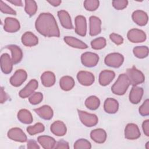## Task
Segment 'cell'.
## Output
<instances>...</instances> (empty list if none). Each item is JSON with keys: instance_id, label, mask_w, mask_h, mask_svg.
<instances>
[{"instance_id": "47", "label": "cell", "mask_w": 149, "mask_h": 149, "mask_svg": "<svg viewBox=\"0 0 149 149\" xmlns=\"http://www.w3.org/2000/svg\"><path fill=\"white\" fill-rule=\"evenodd\" d=\"M8 98H9V97H8V94L5 93L3 87H1V91H0V102H1V103L3 104L5 102H6L8 100Z\"/></svg>"}, {"instance_id": "30", "label": "cell", "mask_w": 149, "mask_h": 149, "mask_svg": "<svg viewBox=\"0 0 149 149\" xmlns=\"http://www.w3.org/2000/svg\"><path fill=\"white\" fill-rule=\"evenodd\" d=\"M75 82L73 77L69 76H65L61 77L59 80V86L62 90L64 91H69L74 86Z\"/></svg>"}, {"instance_id": "40", "label": "cell", "mask_w": 149, "mask_h": 149, "mask_svg": "<svg viewBox=\"0 0 149 149\" xmlns=\"http://www.w3.org/2000/svg\"><path fill=\"white\" fill-rule=\"evenodd\" d=\"M0 10L3 13L16 15V12L12 8L4 3L2 1H0Z\"/></svg>"}, {"instance_id": "41", "label": "cell", "mask_w": 149, "mask_h": 149, "mask_svg": "<svg viewBox=\"0 0 149 149\" xmlns=\"http://www.w3.org/2000/svg\"><path fill=\"white\" fill-rule=\"evenodd\" d=\"M139 113L141 116H148L149 115V100L147 99L139 109Z\"/></svg>"}, {"instance_id": "25", "label": "cell", "mask_w": 149, "mask_h": 149, "mask_svg": "<svg viewBox=\"0 0 149 149\" xmlns=\"http://www.w3.org/2000/svg\"><path fill=\"white\" fill-rule=\"evenodd\" d=\"M107 133L106 132L101 128L95 129L92 130L90 133L91 139L97 143H103L107 139Z\"/></svg>"}, {"instance_id": "50", "label": "cell", "mask_w": 149, "mask_h": 149, "mask_svg": "<svg viewBox=\"0 0 149 149\" xmlns=\"http://www.w3.org/2000/svg\"><path fill=\"white\" fill-rule=\"evenodd\" d=\"M148 143H149V142H147V143H146V148H147V149H149V146H148Z\"/></svg>"}, {"instance_id": "9", "label": "cell", "mask_w": 149, "mask_h": 149, "mask_svg": "<svg viewBox=\"0 0 149 149\" xmlns=\"http://www.w3.org/2000/svg\"><path fill=\"white\" fill-rule=\"evenodd\" d=\"M8 138L10 139L20 143L27 141V138L24 132L19 127H13L10 129L7 133Z\"/></svg>"}, {"instance_id": "23", "label": "cell", "mask_w": 149, "mask_h": 149, "mask_svg": "<svg viewBox=\"0 0 149 149\" xmlns=\"http://www.w3.org/2000/svg\"><path fill=\"white\" fill-rule=\"evenodd\" d=\"M5 48L10 51L12 54V60L13 64H17L22 61L23 58V52L19 47L11 44L6 46Z\"/></svg>"}, {"instance_id": "20", "label": "cell", "mask_w": 149, "mask_h": 149, "mask_svg": "<svg viewBox=\"0 0 149 149\" xmlns=\"http://www.w3.org/2000/svg\"><path fill=\"white\" fill-rule=\"evenodd\" d=\"M143 95V89L137 86L132 87L130 94L129 100L133 104H137L140 102Z\"/></svg>"}, {"instance_id": "26", "label": "cell", "mask_w": 149, "mask_h": 149, "mask_svg": "<svg viewBox=\"0 0 149 149\" xmlns=\"http://www.w3.org/2000/svg\"><path fill=\"white\" fill-rule=\"evenodd\" d=\"M104 109L108 113H115L119 109V103L115 99L108 98L104 102Z\"/></svg>"}, {"instance_id": "27", "label": "cell", "mask_w": 149, "mask_h": 149, "mask_svg": "<svg viewBox=\"0 0 149 149\" xmlns=\"http://www.w3.org/2000/svg\"><path fill=\"white\" fill-rule=\"evenodd\" d=\"M37 141L44 149L55 148L56 143L53 137L49 136H40L37 138Z\"/></svg>"}, {"instance_id": "49", "label": "cell", "mask_w": 149, "mask_h": 149, "mask_svg": "<svg viewBox=\"0 0 149 149\" xmlns=\"http://www.w3.org/2000/svg\"><path fill=\"white\" fill-rule=\"evenodd\" d=\"M47 1L53 6H58L61 3V0H51V1Z\"/></svg>"}, {"instance_id": "31", "label": "cell", "mask_w": 149, "mask_h": 149, "mask_svg": "<svg viewBox=\"0 0 149 149\" xmlns=\"http://www.w3.org/2000/svg\"><path fill=\"white\" fill-rule=\"evenodd\" d=\"M18 120L24 124H30L33 122V118L31 112L26 109H20L17 115Z\"/></svg>"}, {"instance_id": "6", "label": "cell", "mask_w": 149, "mask_h": 149, "mask_svg": "<svg viewBox=\"0 0 149 149\" xmlns=\"http://www.w3.org/2000/svg\"><path fill=\"white\" fill-rule=\"evenodd\" d=\"M99 61V56L93 52H86L81 55V63L88 68L95 66Z\"/></svg>"}, {"instance_id": "1", "label": "cell", "mask_w": 149, "mask_h": 149, "mask_svg": "<svg viewBox=\"0 0 149 149\" xmlns=\"http://www.w3.org/2000/svg\"><path fill=\"white\" fill-rule=\"evenodd\" d=\"M37 31L47 37L60 36V31L54 16L50 13H41L35 22Z\"/></svg>"}, {"instance_id": "18", "label": "cell", "mask_w": 149, "mask_h": 149, "mask_svg": "<svg viewBox=\"0 0 149 149\" xmlns=\"http://www.w3.org/2000/svg\"><path fill=\"white\" fill-rule=\"evenodd\" d=\"M58 16L59 17L61 25L66 29H73V26L72 23L71 17L69 13L65 10H61L58 12Z\"/></svg>"}, {"instance_id": "29", "label": "cell", "mask_w": 149, "mask_h": 149, "mask_svg": "<svg viewBox=\"0 0 149 149\" xmlns=\"http://www.w3.org/2000/svg\"><path fill=\"white\" fill-rule=\"evenodd\" d=\"M41 80L42 85L46 87L52 86L56 81L55 74L50 71L44 72L41 76Z\"/></svg>"}, {"instance_id": "36", "label": "cell", "mask_w": 149, "mask_h": 149, "mask_svg": "<svg viewBox=\"0 0 149 149\" xmlns=\"http://www.w3.org/2000/svg\"><path fill=\"white\" fill-rule=\"evenodd\" d=\"M107 44V41L105 38L104 37H98L97 38L91 42V46L93 49L99 50L104 48Z\"/></svg>"}, {"instance_id": "34", "label": "cell", "mask_w": 149, "mask_h": 149, "mask_svg": "<svg viewBox=\"0 0 149 149\" xmlns=\"http://www.w3.org/2000/svg\"><path fill=\"white\" fill-rule=\"evenodd\" d=\"M148 48L147 46H137L133 50L134 56L140 59L146 58L148 55Z\"/></svg>"}, {"instance_id": "11", "label": "cell", "mask_w": 149, "mask_h": 149, "mask_svg": "<svg viewBox=\"0 0 149 149\" xmlns=\"http://www.w3.org/2000/svg\"><path fill=\"white\" fill-rule=\"evenodd\" d=\"M141 133L137 125L128 123L125 129V137L129 140H136L140 137Z\"/></svg>"}, {"instance_id": "39", "label": "cell", "mask_w": 149, "mask_h": 149, "mask_svg": "<svg viewBox=\"0 0 149 149\" xmlns=\"http://www.w3.org/2000/svg\"><path fill=\"white\" fill-rule=\"evenodd\" d=\"M43 99V95L40 92H36L32 94L29 98V101L32 105H37L40 104Z\"/></svg>"}, {"instance_id": "4", "label": "cell", "mask_w": 149, "mask_h": 149, "mask_svg": "<svg viewBox=\"0 0 149 149\" xmlns=\"http://www.w3.org/2000/svg\"><path fill=\"white\" fill-rule=\"evenodd\" d=\"M124 61L123 56L117 52L111 53L107 55L104 59L106 65L109 67L118 68L122 66Z\"/></svg>"}, {"instance_id": "8", "label": "cell", "mask_w": 149, "mask_h": 149, "mask_svg": "<svg viewBox=\"0 0 149 149\" xmlns=\"http://www.w3.org/2000/svg\"><path fill=\"white\" fill-rule=\"evenodd\" d=\"M27 72L23 69L17 70L10 79V83L14 87L20 86L27 79Z\"/></svg>"}, {"instance_id": "16", "label": "cell", "mask_w": 149, "mask_h": 149, "mask_svg": "<svg viewBox=\"0 0 149 149\" xmlns=\"http://www.w3.org/2000/svg\"><path fill=\"white\" fill-rule=\"evenodd\" d=\"M132 17L133 22L140 26L146 25L148 20V17L147 13L141 10H137L133 12Z\"/></svg>"}, {"instance_id": "37", "label": "cell", "mask_w": 149, "mask_h": 149, "mask_svg": "<svg viewBox=\"0 0 149 149\" xmlns=\"http://www.w3.org/2000/svg\"><path fill=\"white\" fill-rule=\"evenodd\" d=\"M73 147L74 149H90L91 144L87 140L80 139L74 143Z\"/></svg>"}, {"instance_id": "42", "label": "cell", "mask_w": 149, "mask_h": 149, "mask_svg": "<svg viewBox=\"0 0 149 149\" xmlns=\"http://www.w3.org/2000/svg\"><path fill=\"white\" fill-rule=\"evenodd\" d=\"M112 6L116 10H122L128 5L127 0H115L112 1Z\"/></svg>"}, {"instance_id": "5", "label": "cell", "mask_w": 149, "mask_h": 149, "mask_svg": "<svg viewBox=\"0 0 149 149\" xmlns=\"http://www.w3.org/2000/svg\"><path fill=\"white\" fill-rule=\"evenodd\" d=\"M77 112L80 120L84 126L87 127H93L97 124L98 119L96 115L79 109H77Z\"/></svg>"}, {"instance_id": "15", "label": "cell", "mask_w": 149, "mask_h": 149, "mask_svg": "<svg viewBox=\"0 0 149 149\" xmlns=\"http://www.w3.org/2000/svg\"><path fill=\"white\" fill-rule=\"evenodd\" d=\"M1 69L2 72L5 74L10 73L13 68V62L9 55L7 53L3 54L1 56Z\"/></svg>"}, {"instance_id": "46", "label": "cell", "mask_w": 149, "mask_h": 149, "mask_svg": "<svg viewBox=\"0 0 149 149\" xmlns=\"http://www.w3.org/2000/svg\"><path fill=\"white\" fill-rule=\"evenodd\" d=\"M142 128L145 135L149 136V120L147 119L143 122Z\"/></svg>"}, {"instance_id": "17", "label": "cell", "mask_w": 149, "mask_h": 149, "mask_svg": "<svg viewBox=\"0 0 149 149\" xmlns=\"http://www.w3.org/2000/svg\"><path fill=\"white\" fill-rule=\"evenodd\" d=\"M20 28L19 22L15 18L6 17L5 19L3 29L8 33H15Z\"/></svg>"}, {"instance_id": "10", "label": "cell", "mask_w": 149, "mask_h": 149, "mask_svg": "<svg viewBox=\"0 0 149 149\" xmlns=\"http://www.w3.org/2000/svg\"><path fill=\"white\" fill-rule=\"evenodd\" d=\"M75 32L79 36L84 37L87 33V22L86 17L82 15H78L75 17Z\"/></svg>"}, {"instance_id": "2", "label": "cell", "mask_w": 149, "mask_h": 149, "mask_svg": "<svg viewBox=\"0 0 149 149\" xmlns=\"http://www.w3.org/2000/svg\"><path fill=\"white\" fill-rule=\"evenodd\" d=\"M130 85V82L126 74H119L116 81L111 87L112 92L118 95H122L125 94L128 87Z\"/></svg>"}, {"instance_id": "45", "label": "cell", "mask_w": 149, "mask_h": 149, "mask_svg": "<svg viewBox=\"0 0 149 149\" xmlns=\"http://www.w3.org/2000/svg\"><path fill=\"white\" fill-rule=\"evenodd\" d=\"M27 147L29 149H39L40 148V146L37 144V142L32 139H30L28 140Z\"/></svg>"}, {"instance_id": "13", "label": "cell", "mask_w": 149, "mask_h": 149, "mask_svg": "<svg viewBox=\"0 0 149 149\" xmlns=\"http://www.w3.org/2000/svg\"><path fill=\"white\" fill-rule=\"evenodd\" d=\"M38 81L36 79H32L19 91V95L22 98H27L34 93V91L38 88Z\"/></svg>"}, {"instance_id": "7", "label": "cell", "mask_w": 149, "mask_h": 149, "mask_svg": "<svg viewBox=\"0 0 149 149\" xmlns=\"http://www.w3.org/2000/svg\"><path fill=\"white\" fill-rule=\"evenodd\" d=\"M128 40L133 43H139L146 41L147 36L144 31L138 29H132L130 30L127 34Z\"/></svg>"}, {"instance_id": "19", "label": "cell", "mask_w": 149, "mask_h": 149, "mask_svg": "<svg viewBox=\"0 0 149 149\" xmlns=\"http://www.w3.org/2000/svg\"><path fill=\"white\" fill-rule=\"evenodd\" d=\"M51 132L57 136H63L65 135L67 132V128L65 124L61 120H56L52 123L50 127Z\"/></svg>"}, {"instance_id": "32", "label": "cell", "mask_w": 149, "mask_h": 149, "mask_svg": "<svg viewBox=\"0 0 149 149\" xmlns=\"http://www.w3.org/2000/svg\"><path fill=\"white\" fill-rule=\"evenodd\" d=\"M84 104L86 107L89 109L96 110L100 105V101L97 97L92 95L86 100Z\"/></svg>"}, {"instance_id": "28", "label": "cell", "mask_w": 149, "mask_h": 149, "mask_svg": "<svg viewBox=\"0 0 149 149\" xmlns=\"http://www.w3.org/2000/svg\"><path fill=\"white\" fill-rule=\"evenodd\" d=\"M64 41L70 47L78 49H86L88 45L82 41L71 36H66L63 38Z\"/></svg>"}, {"instance_id": "22", "label": "cell", "mask_w": 149, "mask_h": 149, "mask_svg": "<svg viewBox=\"0 0 149 149\" xmlns=\"http://www.w3.org/2000/svg\"><path fill=\"white\" fill-rule=\"evenodd\" d=\"M21 40L22 44L26 47H33L38 43L37 37L30 31L25 32L22 35Z\"/></svg>"}, {"instance_id": "48", "label": "cell", "mask_w": 149, "mask_h": 149, "mask_svg": "<svg viewBox=\"0 0 149 149\" xmlns=\"http://www.w3.org/2000/svg\"><path fill=\"white\" fill-rule=\"evenodd\" d=\"M8 1L17 6H23V3L21 0H8Z\"/></svg>"}, {"instance_id": "21", "label": "cell", "mask_w": 149, "mask_h": 149, "mask_svg": "<svg viewBox=\"0 0 149 149\" xmlns=\"http://www.w3.org/2000/svg\"><path fill=\"white\" fill-rule=\"evenodd\" d=\"M34 111L41 118L45 120L51 119L54 115V112L51 107L47 105H44L38 108H36L34 109Z\"/></svg>"}, {"instance_id": "33", "label": "cell", "mask_w": 149, "mask_h": 149, "mask_svg": "<svg viewBox=\"0 0 149 149\" xmlns=\"http://www.w3.org/2000/svg\"><path fill=\"white\" fill-rule=\"evenodd\" d=\"M24 10L25 12L30 16H33L37 10V5L35 1L31 0H26Z\"/></svg>"}, {"instance_id": "44", "label": "cell", "mask_w": 149, "mask_h": 149, "mask_svg": "<svg viewBox=\"0 0 149 149\" xmlns=\"http://www.w3.org/2000/svg\"><path fill=\"white\" fill-rule=\"evenodd\" d=\"M54 148H56V149H61V148L69 149V143L67 141H65V140H61L56 143V145H55Z\"/></svg>"}, {"instance_id": "24", "label": "cell", "mask_w": 149, "mask_h": 149, "mask_svg": "<svg viewBox=\"0 0 149 149\" xmlns=\"http://www.w3.org/2000/svg\"><path fill=\"white\" fill-rule=\"evenodd\" d=\"M115 73L112 70H104L99 75V83L102 86L108 85L115 78Z\"/></svg>"}, {"instance_id": "38", "label": "cell", "mask_w": 149, "mask_h": 149, "mask_svg": "<svg viewBox=\"0 0 149 149\" xmlns=\"http://www.w3.org/2000/svg\"><path fill=\"white\" fill-rule=\"evenodd\" d=\"M100 2L97 0H86L84 2V8L88 11H94L99 6Z\"/></svg>"}, {"instance_id": "43", "label": "cell", "mask_w": 149, "mask_h": 149, "mask_svg": "<svg viewBox=\"0 0 149 149\" xmlns=\"http://www.w3.org/2000/svg\"><path fill=\"white\" fill-rule=\"evenodd\" d=\"M110 40L116 45H120L123 42V37L116 33H112L109 35Z\"/></svg>"}, {"instance_id": "3", "label": "cell", "mask_w": 149, "mask_h": 149, "mask_svg": "<svg viewBox=\"0 0 149 149\" xmlns=\"http://www.w3.org/2000/svg\"><path fill=\"white\" fill-rule=\"evenodd\" d=\"M126 74L129 77L130 84L133 86L143 83L145 80L144 74L138 70L135 66L127 69Z\"/></svg>"}, {"instance_id": "14", "label": "cell", "mask_w": 149, "mask_h": 149, "mask_svg": "<svg viewBox=\"0 0 149 149\" xmlns=\"http://www.w3.org/2000/svg\"><path fill=\"white\" fill-rule=\"evenodd\" d=\"M90 22V31L91 36H95L99 34L101 31V20L100 19L95 16H91L89 19Z\"/></svg>"}, {"instance_id": "35", "label": "cell", "mask_w": 149, "mask_h": 149, "mask_svg": "<svg viewBox=\"0 0 149 149\" xmlns=\"http://www.w3.org/2000/svg\"><path fill=\"white\" fill-rule=\"evenodd\" d=\"M27 133L33 136L36 134L43 132L45 130V127L44 125L41 123H37L33 126H28L26 129Z\"/></svg>"}, {"instance_id": "12", "label": "cell", "mask_w": 149, "mask_h": 149, "mask_svg": "<svg viewBox=\"0 0 149 149\" xmlns=\"http://www.w3.org/2000/svg\"><path fill=\"white\" fill-rule=\"evenodd\" d=\"M77 79L80 84L85 86H89L93 84L95 80L94 74L87 71H80L77 73Z\"/></svg>"}]
</instances>
